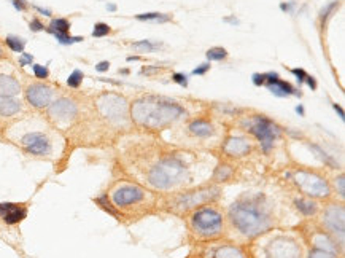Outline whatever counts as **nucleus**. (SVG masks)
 <instances>
[{
  "label": "nucleus",
  "mask_w": 345,
  "mask_h": 258,
  "mask_svg": "<svg viewBox=\"0 0 345 258\" xmlns=\"http://www.w3.org/2000/svg\"><path fill=\"white\" fill-rule=\"evenodd\" d=\"M132 48L139 51V53H153V51L161 48V43L151 42V40H140V42L132 43Z\"/></svg>",
  "instance_id": "nucleus-26"
},
{
  "label": "nucleus",
  "mask_w": 345,
  "mask_h": 258,
  "mask_svg": "<svg viewBox=\"0 0 345 258\" xmlns=\"http://www.w3.org/2000/svg\"><path fill=\"white\" fill-rule=\"evenodd\" d=\"M333 107H334V110H336V112H338V114H339L341 120H344V118H345V115H344V110H342V107H341L339 104H333Z\"/></svg>",
  "instance_id": "nucleus-46"
},
{
  "label": "nucleus",
  "mask_w": 345,
  "mask_h": 258,
  "mask_svg": "<svg viewBox=\"0 0 345 258\" xmlns=\"http://www.w3.org/2000/svg\"><path fill=\"white\" fill-rule=\"evenodd\" d=\"M210 258H248V255L240 246L220 244L210 250Z\"/></svg>",
  "instance_id": "nucleus-20"
},
{
  "label": "nucleus",
  "mask_w": 345,
  "mask_h": 258,
  "mask_svg": "<svg viewBox=\"0 0 345 258\" xmlns=\"http://www.w3.org/2000/svg\"><path fill=\"white\" fill-rule=\"evenodd\" d=\"M21 92V83L13 75L0 74V99L16 98Z\"/></svg>",
  "instance_id": "nucleus-21"
},
{
  "label": "nucleus",
  "mask_w": 345,
  "mask_h": 258,
  "mask_svg": "<svg viewBox=\"0 0 345 258\" xmlns=\"http://www.w3.org/2000/svg\"><path fill=\"white\" fill-rule=\"evenodd\" d=\"M22 110V102L16 98H3L0 99V116L13 118Z\"/></svg>",
  "instance_id": "nucleus-22"
},
{
  "label": "nucleus",
  "mask_w": 345,
  "mask_h": 258,
  "mask_svg": "<svg viewBox=\"0 0 345 258\" xmlns=\"http://www.w3.org/2000/svg\"><path fill=\"white\" fill-rule=\"evenodd\" d=\"M0 56H2V48H0Z\"/></svg>",
  "instance_id": "nucleus-51"
},
{
  "label": "nucleus",
  "mask_w": 345,
  "mask_h": 258,
  "mask_svg": "<svg viewBox=\"0 0 345 258\" xmlns=\"http://www.w3.org/2000/svg\"><path fill=\"white\" fill-rule=\"evenodd\" d=\"M296 112H298V114H299L301 116H304V107H303V106H301V104H299V106L296 107Z\"/></svg>",
  "instance_id": "nucleus-49"
},
{
  "label": "nucleus",
  "mask_w": 345,
  "mask_h": 258,
  "mask_svg": "<svg viewBox=\"0 0 345 258\" xmlns=\"http://www.w3.org/2000/svg\"><path fill=\"white\" fill-rule=\"evenodd\" d=\"M186 132L196 140H209L217 136L218 129L207 118H194L186 124Z\"/></svg>",
  "instance_id": "nucleus-18"
},
{
  "label": "nucleus",
  "mask_w": 345,
  "mask_h": 258,
  "mask_svg": "<svg viewBox=\"0 0 345 258\" xmlns=\"http://www.w3.org/2000/svg\"><path fill=\"white\" fill-rule=\"evenodd\" d=\"M56 91L45 83H32L25 90V100L33 108H48L53 102Z\"/></svg>",
  "instance_id": "nucleus-15"
},
{
  "label": "nucleus",
  "mask_w": 345,
  "mask_h": 258,
  "mask_svg": "<svg viewBox=\"0 0 345 258\" xmlns=\"http://www.w3.org/2000/svg\"><path fill=\"white\" fill-rule=\"evenodd\" d=\"M306 83L309 84V88H312V91L317 90V80L314 78L312 75H307V78H306Z\"/></svg>",
  "instance_id": "nucleus-43"
},
{
  "label": "nucleus",
  "mask_w": 345,
  "mask_h": 258,
  "mask_svg": "<svg viewBox=\"0 0 345 258\" xmlns=\"http://www.w3.org/2000/svg\"><path fill=\"white\" fill-rule=\"evenodd\" d=\"M336 180H339V196L344 198V176H341L339 178H336Z\"/></svg>",
  "instance_id": "nucleus-45"
},
{
  "label": "nucleus",
  "mask_w": 345,
  "mask_h": 258,
  "mask_svg": "<svg viewBox=\"0 0 345 258\" xmlns=\"http://www.w3.org/2000/svg\"><path fill=\"white\" fill-rule=\"evenodd\" d=\"M264 75H266L264 86L274 94V96H277V98H290V96H299L301 98L303 96L301 91H298L291 83L282 80L277 72H267Z\"/></svg>",
  "instance_id": "nucleus-16"
},
{
  "label": "nucleus",
  "mask_w": 345,
  "mask_h": 258,
  "mask_svg": "<svg viewBox=\"0 0 345 258\" xmlns=\"http://www.w3.org/2000/svg\"><path fill=\"white\" fill-rule=\"evenodd\" d=\"M6 46L10 48L14 53H24V48H25V40L21 37H16V36H8L5 38Z\"/></svg>",
  "instance_id": "nucleus-28"
},
{
  "label": "nucleus",
  "mask_w": 345,
  "mask_h": 258,
  "mask_svg": "<svg viewBox=\"0 0 345 258\" xmlns=\"http://www.w3.org/2000/svg\"><path fill=\"white\" fill-rule=\"evenodd\" d=\"M252 148H253L252 140L242 136H229L221 145L223 153L231 158L247 156V154H250V152H252Z\"/></svg>",
  "instance_id": "nucleus-17"
},
{
  "label": "nucleus",
  "mask_w": 345,
  "mask_h": 258,
  "mask_svg": "<svg viewBox=\"0 0 345 258\" xmlns=\"http://www.w3.org/2000/svg\"><path fill=\"white\" fill-rule=\"evenodd\" d=\"M231 228L245 239H256L275 225L274 202L266 193H244L229 206Z\"/></svg>",
  "instance_id": "nucleus-2"
},
{
  "label": "nucleus",
  "mask_w": 345,
  "mask_h": 258,
  "mask_svg": "<svg viewBox=\"0 0 345 258\" xmlns=\"http://www.w3.org/2000/svg\"><path fill=\"white\" fill-rule=\"evenodd\" d=\"M29 28L32 32H40V30H45V26H43V22L38 20V18H33L30 22H29Z\"/></svg>",
  "instance_id": "nucleus-36"
},
{
  "label": "nucleus",
  "mask_w": 345,
  "mask_h": 258,
  "mask_svg": "<svg viewBox=\"0 0 345 258\" xmlns=\"http://www.w3.org/2000/svg\"><path fill=\"white\" fill-rule=\"evenodd\" d=\"M6 137L25 154L40 160H53L62 148V137L38 118H25L6 129Z\"/></svg>",
  "instance_id": "nucleus-3"
},
{
  "label": "nucleus",
  "mask_w": 345,
  "mask_h": 258,
  "mask_svg": "<svg viewBox=\"0 0 345 258\" xmlns=\"http://www.w3.org/2000/svg\"><path fill=\"white\" fill-rule=\"evenodd\" d=\"M110 68V62L108 61H100L97 66H96V70L97 72H107Z\"/></svg>",
  "instance_id": "nucleus-42"
},
{
  "label": "nucleus",
  "mask_w": 345,
  "mask_h": 258,
  "mask_svg": "<svg viewBox=\"0 0 345 258\" xmlns=\"http://www.w3.org/2000/svg\"><path fill=\"white\" fill-rule=\"evenodd\" d=\"M252 82L255 86H263L266 82V75L264 74H253L252 75Z\"/></svg>",
  "instance_id": "nucleus-38"
},
{
  "label": "nucleus",
  "mask_w": 345,
  "mask_h": 258,
  "mask_svg": "<svg viewBox=\"0 0 345 258\" xmlns=\"http://www.w3.org/2000/svg\"><path fill=\"white\" fill-rule=\"evenodd\" d=\"M99 115L111 124H124L129 116V104L126 98L116 92H103L96 99Z\"/></svg>",
  "instance_id": "nucleus-9"
},
{
  "label": "nucleus",
  "mask_w": 345,
  "mask_h": 258,
  "mask_svg": "<svg viewBox=\"0 0 345 258\" xmlns=\"http://www.w3.org/2000/svg\"><path fill=\"white\" fill-rule=\"evenodd\" d=\"M242 126L247 132H250L256 140L260 142L263 152H271L274 147V142L279 139L282 132V128L274 122V120L267 118L266 115H253L248 116L242 122Z\"/></svg>",
  "instance_id": "nucleus-8"
},
{
  "label": "nucleus",
  "mask_w": 345,
  "mask_h": 258,
  "mask_svg": "<svg viewBox=\"0 0 345 258\" xmlns=\"http://www.w3.org/2000/svg\"><path fill=\"white\" fill-rule=\"evenodd\" d=\"M32 62H33V56L32 54H29V53H21V56H19V66H32Z\"/></svg>",
  "instance_id": "nucleus-37"
},
{
  "label": "nucleus",
  "mask_w": 345,
  "mask_h": 258,
  "mask_svg": "<svg viewBox=\"0 0 345 258\" xmlns=\"http://www.w3.org/2000/svg\"><path fill=\"white\" fill-rule=\"evenodd\" d=\"M220 190L213 186H205L199 188L196 192H186V193H178L174 201H172V208L175 209H182V210H189V209H196L197 206H204L205 202L213 201L215 198L218 196Z\"/></svg>",
  "instance_id": "nucleus-12"
},
{
  "label": "nucleus",
  "mask_w": 345,
  "mask_h": 258,
  "mask_svg": "<svg viewBox=\"0 0 345 258\" xmlns=\"http://www.w3.org/2000/svg\"><path fill=\"white\" fill-rule=\"evenodd\" d=\"M10 2L18 12H24L25 8H27V2H25V0H10Z\"/></svg>",
  "instance_id": "nucleus-40"
},
{
  "label": "nucleus",
  "mask_w": 345,
  "mask_h": 258,
  "mask_svg": "<svg viewBox=\"0 0 345 258\" xmlns=\"http://www.w3.org/2000/svg\"><path fill=\"white\" fill-rule=\"evenodd\" d=\"M70 30V21L65 18H54L48 26V32L53 34H68Z\"/></svg>",
  "instance_id": "nucleus-24"
},
{
  "label": "nucleus",
  "mask_w": 345,
  "mask_h": 258,
  "mask_svg": "<svg viewBox=\"0 0 345 258\" xmlns=\"http://www.w3.org/2000/svg\"><path fill=\"white\" fill-rule=\"evenodd\" d=\"M295 6H296V2H288V4H285V2H282L280 4V10L282 12H285V13H293V10H295Z\"/></svg>",
  "instance_id": "nucleus-41"
},
{
  "label": "nucleus",
  "mask_w": 345,
  "mask_h": 258,
  "mask_svg": "<svg viewBox=\"0 0 345 258\" xmlns=\"http://www.w3.org/2000/svg\"><path fill=\"white\" fill-rule=\"evenodd\" d=\"M132 142H135L134 148L127 152V158L145 185L156 192H174L194 182L191 153L162 147L146 139Z\"/></svg>",
  "instance_id": "nucleus-1"
},
{
  "label": "nucleus",
  "mask_w": 345,
  "mask_h": 258,
  "mask_svg": "<svg viewBox=\"0 0 345 258\" xmlns=\"http://www.w3.org/2000/svg\"><path fill=\"white\" fill-rule=\"evenodd\" d=\"M338 8H339V0H334V2L328 4V5H325V8H322L320 14H318V20H320L322 28H325L326 21L331 18V16H333V13H334L336 10H338Z\"/></svg>",
  "instance_id": "nucleus-27"
},
{
  "label": "nucleus",
  "mask_w": 345,
  "mask_h": 258,
  "mask_svg": "<svg viewBox=\"0 0 345 258\" xmlns=\"http://www.w3.org/2000/svg\"><path fill=\"white\" fill-rule=\"evenodd\" d=\"M48 116L56 124H68L78 116V104L70 98H59L48 106Z\"/></svg>",
  "instance_id": "nucleus-13"
},
{
  "label": "nucleus",
  "mask_w": 345,
  "mask_h": 258,
  "mask_svg": "<svg viewBox=\"0 0 345 258\" xmlns=\"http://www.w3.org/2000/svg\"><path fill=\"white\" fill-rule=\"evenodd\" d=\"M33 8L40 13V14H45V16H51L53 13H51V10H48V8H43V6H38V5H33Z\"/></svg>",
  "instance_id": "nucleus-44"
},
{
  "label": "nucleus",
  "mask_w": 345,
  "mask_h": 258,
  "mask_svg": "<svg viewBox=\"0 0 345 258\" xmlns=\"http://www.w3.org/2000/svg\"><path fill=\"white\" fill-rule=\"evenodd\" d=\"M110 32H111V29H110L108 24H105V22H97L96 26H94V29H92V37H94V38H102V37L108 36Z\"/></svg>",
  "instance_id": "nucleus-31"
},
{
  "label": "nucleus",
  "mask_w": 345,
  "mask_h": 258,
  "mask_svg": "<svg viewBox=\"0 0 345 258\" xmlns=\"http://www.w3.org/2000/svg\"><path fill=\"white\" fill-rule=\"evenodd\" d=\"M189 228L201 239H215L223 234V214L213 206H204L196 209L189 217Z\"/></svg>",
  "instance_id": "nucleus-6"
},
{
  "label": "nucleus",
  "mask_w": 345,
  "mask_h": 258,
  "mask_svg": "<svg viewBox=\"0 0 345 258\" xmlns=\"http://www.w3.org/2000/svg\"><path fill=\"white\" fill-rule=\"evenodd\" d=\"M32 70H33V75H35L38 80H46L48 76H49V70H48L46 66L32 64Z\"/></svg>",
  "instance_id": "nucleus-33"
},
{
  "label": "nucleus",
  "mask_w": 345,
  "mask_h": 258,
  "mask_svg": "<svg viewBox=\"0 0 345 258\" xmlns=\"http://www.w3.org/2000/svg\"><path fill=\"white\" fill-rule=\"evenodd\" d=\"M172 80H174L177 84H180L182 86V88H186L188 86V75H185V74H174L172 75Z\"/></svg>",
  "instance_id": "nucleus-35"
},
{
  "label": "nucleus",
  "mask_w": 345,
  "mask_h": 258,
  "mask_svg": "<svg viewBox=\"0 0 345 258\" xmlns=\"http://www.w3.org/2000/svg\"><path fill=\"white\" fill-rule=\"evenodd\" d=\"M293 184H295L301 193H304L307 198H328L331 194V186L326 180L310 170H295L291 176Z\"/></svg>",
  "instance_id": "nucleus-10"
},
{
  "label": "nucleus",
  "mask_w": 345,
  "mask_h": 258,
  "mask_svg": "<svg viewBox=\"0 0 345 258\" xmlns=\"http://www.w3.org/2000/svg\"><path fill=\"white\" fill-rule=\"evenodd\" d=\"M223 21H224V22H231V24H234V26L239 24V20L236 18V16H229V18H224Z\"/></svg>",
  "instance_id": "nucleus-47"
},
{
  "label": "nucleus",
  "mask_w": 345,
  "mask_h": 258,
  "mask_svg": "<svg viewBox=\"0 0 345 258\" xmlns=\"http://www.w3.org/2000/svg\"><path fill=\"white\" fill-rule=\"evenodd\" d=\"M291 74L296 76V80H298V83L299 84H303V83H306V78H307V72L304 70V68H301V67H296V68H291Z\"/></svg>",
  "instance_id": "nucleus-34"
},
{
  "label": "nucleus",
  "mask_w": 345,
  "mask_h": 258,
  "mask_svg": "<svg viewBox=\"0 0 345 258\" xmlns=\"http://www.w3.org/2000/svg\"><path fill=\"white\" fill-rule=\"evenodd\" d=\"M258 258H303V247L291 233L267 231L255 246Z\"/></svg>",
  "instance_id": "nucleus-5"
},
{
  "label": "nucleus",
  "mask_w": 345,
  "mask_h": 258,
  "mask_svg": "<svg viewBox=\"0 0 345 258\" xmlns=\"http://www.w3.org/2000/svg\"><path fill=\"white\" fill-rule=\"evenodd\" d=\"M27 217V206L18 202H0V220L6 225H18Z\"/></svg>",
  "instance_id": "nucleus-19"
},
{
  "label": "nucleus",
  "mask_w": 345,
  "mask_h": 258,
  "mask_svg": "<svg viewBox=\"0 0 345 258\" xmlns=\"http://www.w3.org/2000/svg\"><path fill=\"white\" fill-rule=\"evenodd\" d=\"M110 202L113 204L116 210H127L132 208H142L146 201L151 200L150 192H146L143 186L132 182H118L107 193ZM123 217V215H121Z\"/></svg>",
  "instance_id": "nucleus-7"
},
{
  "label": "nucleus",
  "mask_w": 345,
  "mask_h": 258,
  "mask_svg": "<svg viewBox=\"0 0 345 258\" xmlns=\"http://www.w3.org/2000/svg\"><path fill=\"white\" fill-rule=\"evenodd\" d=\"M229 176H231V169H229V166H218L217 169H215L213 178L217 180V182H221V180H228Z\"/></svg>",
  "instance_id": "nucleus-32"
},
{
  "label": "nucleus",
  "mask_w": 345,
  "mask_h": 258,
  "mask_svg": "<svg viewBox=\"0 0 345 258\" xmlns=\"http://www.w3.org/2000/svg\"><path fill=\"white\" fill-rule=\"evenodd\" d=\"M205 56H207L209 61H223V59L228 58V51L224 48H221V46H213V48H210L209 51H207Z\"/></svg>",
  "instance_id": "nucleus-29"
},
{
  "label": "nucleus",
  "mask_w": 345,
  "mask_h": 258,
  "mask_svg": "<svg viewBox=\"0 0 345 258\" xmlns=\"http://www.w3.org/2000/svg\"><path fill=\"white\" fill-rule=\"evenodd\" d=\"M295 206L301 214L306 215V217H312V215L318 212V204L312 201V198H296Z\"/></svg>",
  "instance_id": "nucleus-23"
},
{
  "label": "nucleus",
  "mask_w": 345,
  "mask_h": 258,
  "mask_svg": "<svg viewBox=\"0 0 345 258\" xmlns=\"http://www.w3.org/2000/svg\"><path fill=\"white\" fill-rule=\"evenodd\" d=\"M83 78H84V74L80 70V68H75V70L68 75V78H67V84L70 86V88L76 90V88H80L81 83H83Z\"/></svg>",
  "instance_id": "nucleus-30"
},
{
  "label": "nucleus",
  "mask_w": 345,
  "mask_h": 258,
  "mask_svg": "<svg viewBox=\"0 0 345 258\" xmlns=\"http://www.w3.org/2000/svg\"><path fill=\"white\" fill-rule=\"evenodd\" d=\"M129 114L132 123L146 131H164L188 116L186 108L177 100L154 94L134 100Z\"/></svg>",
  "instance_id": "nucleus-4"
},
{
  "label": "nucleus",
  "mask_w": 345,
  "mask_h": 258,
  "mask_svg": "<svg viewBox=\"0 0 345 258\" xmlns=\"http://www.w3.org/2000/svg\"><path fill=\"white\" fill-rule=\"evenodd\" d=\"M107 10L108 12H116V5L115 4H107Z\"/></svg>",
  "instance_id": "nucleus-48"
},
{
  "label": "nucleus",
  "mask_w": 345,
  "mask_h": 258,
  "mask_svg": "<svg viewBox=\"0 0 345 258\" xmlns=\"http://www.w3.org/2000/svg\"><path fill=\"white\" fill-rule=\"evenodd\" d=\"M209 70H210V64H201L193 70V75H205Z\"/></svg>",
  "instance_id": "nucleus-39"
},
{
  "label": "nucleus",
  "mask_w": 345,
  "mask_h": 258,
  "mask_svg": "<svg viewBox=\"0 0 345 258\" xmlns=\"http://www.w3.org/2000/svg\"><path fill=\"white\" fill-rule=\"evenodd\" d=\"M322 225L325 231L330 234L341 247L344 246L345 234V212L342 204H330L326 206L322 215Z\"/></svg>",
  "instance_id": "nucleus-11"
},
{
  "label": "nucleus",
  "mask_w": 345,
  "mask_h": 258,
  "mask_svg": "<svg viewBox=\"0 0 345 258\" xmlns=\"http://www.w3.org/2000/svg\"><path fill=\"white\" fill-rule=\"evenodd\" d=\"M310 248L307 258H338V242L323 230H315L310 238Z\"/></svg>",
  "instance_id": "nucleus-14"
},
{
  "label": "nucleus",
  "mask_w": 345,
  "mask_h": 258,
  "mask_svg": "<svg viewBox=\"0 0 345 258\" xmlns=\"http://www.w3.org/2000/svg\"><path fill=\"white\" fill-rule=\"evenodd\" d=\"M135 20L139 21H146V22H169L172 20L170 14H166V13H142V14H137Z\"/></svg>",
  "instance_id": "nucleus-25"
},
{
  "label": "nucleus",
  "mask_w": 345,
  "mask_h": 258,
  "mask_svg": "<svg viewBox=\"0 0 345 258\" xmlns=\"http://www.w3.org/2000/svg\"><path fill=\"white\" fill-rule=\"evenodd\" d=\"M139 59H140L139 56H129V58H127V61H129V62H132V61H139Z\"/></svg>",
  "instance_id": "nucleus-50"
}]
</instances>
